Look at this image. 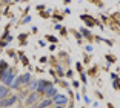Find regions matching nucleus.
Instances as JSON below:
<instances>
[{"mask_svg":"<svg viewBox=\"0 0 120 108\" xmlns=\"http://www.w3.org/2000/svg\"><path fill=\"white\" fill-rule=\"evenodd\" d=\"M34 100H35V96H31V97L28 99V104H29V102H34Z\"/></svg>","mask_w":120,"mask_h":108,"instance_id":"nucleus-5","label":"nucleus"},{"mask_svg":"<svg viewBox=\"0 0 120 108\" xmlns=\"http://www.w3.org/2000/svg\"><path fill=\"white\" fill-rule=\"evenodd\" d=\"M14 100H15V97H11V99H8V100H2L0 102V107H9Z\"/></svg>","mask_w":120,"mask_h":108,"instance_id":"nucleus-1","label":"nucleus"},{"mask_svg":"<svg viewBox=\"0 0 120 108\" xmlns=\"http://www.w3.org/2000/svg\"><path fill=\"white\" fill-rule=\"evenodd\" d=\"M56 102H59V104H63V102H65V97L59 96V97H56Z\"/></svg>","mask_w":120,"mask_h":108,"instance_id":"nucleus-3","label":"nucleus"},{"mask_svg":"<svg viewBox=\"0 0 120 108\" xmlns=\"http://www.w3.org/2000/svg\"><path fill=\"white\" fill-rule=\"evenodd\" d=\"M6 91H8V88H5V87H2V88H0V97L6 96Z\"/></svg>","mask_w":120,"mask_h":108,"instance_id":"nucleus-2","label":"nucleus"},{"mask_svg":"<svg viewBox=\"0 0 120 108\" xmlns=\"http://www.w3.org/2000/svg\"><path fill=\"white\" fill-rule=\"evenodd\" d=\"M48 94H49V96H52V94H54V90H52V88H48Z\"/></svg>","mask_w":120,"mask_h":108,"instance_id":"nucleus-4","label":"nucleus"}]
</instances>
